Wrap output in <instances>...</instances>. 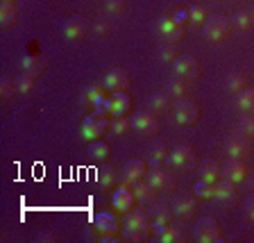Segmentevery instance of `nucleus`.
I'll return each instance as SVG.
<instances>
[{
  "label": "nucleus",
  "mask_w": 254,
  "mask_h": 243,
  "mask_svg": "<svg viewBox=\"0 0 254 243\" xmlns=\"http://www.w3.org/2000/svg\"><path fill=\"white\" fill-rule=\"evenodd\" d=\"M238 134H243V137L252 139L254 137V114H245L241 121H238Z\"/></svg>",
  "instance_id": "c9c22d12"
},
{
  "label": "nucleus",
  "mask_w": 254,
  "mask_h": 243,
  "mask_svg": "<svg viewBox=\"0 0 254 243\" xmlns=\"http://www.w3.org/2000/svg\"><path fill=\"white\" fill-rule=\"evenodd\" d=\"M177 48L175 46H170V43H166L164 48H161V59H164V62H175V59H177Z\"/></svg>",
  "instance_id": "c03bdc74"
},
{
  "label": "nucleus",
  "mask_w": 254,
  "mask_h": 243,
  "mask_svg": "<svg viewBox=\"0 0 254 243\" xmlns=\"http://www.w3.org/2000/svg\"><path fill=\"white\" fill-rule=\"evenodd\" d=\"M173 116L180 125H195L200 121V107L190 98H180L173 102Z\"/></svg>",
  "instance_id": "0eeeda50"
},
{
  "label": "nucleus",
  "mask_w": 254,
  "mask_h": 243,
  "mask_svg": "<svg viewBox=\"0 0 254 243\" xmlns=\"http://www.w3.org/2000/svg\"><path fill=\"white\" fill-rule=\"evenodd\" d=\"M14 86H16V93H30L32 86H34V78H30L27 73H18L14 78Z\"/></svg>",
  "instance_id": "72a5a7b5"
},
{
  "label": "nucleus",
  "mask_w": 254,
  "mask_h": 243,
  "mask_svg": "<svg viewBox=\"0 0 254 243\" xmlns=\"http://www.w3.org/2000/svg\"><path fill=\"white\" fill-rule=\"evenodd\" d=\"M168 164L177 170L190 173V170H195L200 166V162H197V155L193 148H189V146H175L168 155Z\"/></svg>",
  "instance_id": "20e7f679"
},
{
  "label": "nucleus",
  "mask_w": 254,
  "mask_h": 243,
  "mask_svg": "<svg viewBox=\"0 0 254 243\" xmlns=\"http://www.w3.org/2000/svg\"><path fill=\"white\" fill-rule=\"evenodd\" d=\"M95 182H98V189L100 191H111L116 189V170L111 168V166H102V168H98V173H95Z\"/></svg>",
  "instance_id": "b1692460"
},
{
  "label": "nucleus",
  "mask_w": 254,
  "mask_h": 243,
  "mask_svg": "<svg viewBox=\"0 0 254 243\" xmlns=\"http://www.w3.org/2000/svg\"><path fill=\"white\" fill-rule=\"evenodd\" d=\"M93 230L100 234L102 241H109V239H116L118 234V218L109 212H100L95 214L93 218Z\"/></svg>",
  "instance_id": "ddd939ff"
},
{
  "label": "nucleus",
  "mask_w": 254,
  "mask_h": 243,
  "mask_svg": "<svg viewBox=\"0 0 254 243\" xmlns=\"http://www.w3.org/2000/svg\"><path fill=\"white\" fill-rule=\"evenodd\" d=\"M111 130V118L107 114H100V111H95L82 123V137L86 141H95V139L105 137L107 132Z\"/></svg>",
  "instance_id": "423d86ee"
},
{
  "label": "nucleus",
  "mask_w": 254,
  "mask_h": 243,
  "mask_svg": "<svg viewBox=\"0 0 254 243\" xmlns=\"http://www.w3.org/2000/svg\"><path fill=\"white\" fill-rule=\"evenodd\" d=\"M132 130L136 134H141V137H157L159 130H161V125H159V116L157 114H152V111H136L132 116Z\"/></svg>",
  "instance_id": "6e6552de"
},
{
  "label": "nucleus",
  "mask_w": 254,
  "mask_h": 243,
  "mask_svg": "<svg viewBox=\"0 0 254 243\" xmlns=\"http://www.w3.org/2000/svg\"><path fill=\"white\" fill-rule=\"evenodd\" d=\"M14 93H16L14 80H9V78H2V80H0V98H2V100H9Z\"/></svg>",
  "instance_id": "58836bf2"
},
{
  "label": "nucleus",
  "mask_w": 254,
  "mask_h": 243,
  "mask_svg": "<svg viewBox=\"0 0 254 243\" xmlns=\"http://www.w3.org/2000/svg\"><path fill=\"white\" fill-rule=\"evenodd\" d=\"M157 32H159V37H161V41H164V43L177 46V43L184 39L186 27L173 23V21H170V16H161V18L157 21Z\"/></svg>",
  "instance_id": "9b49d317"
},
{
  "label": "nucleus",
  "mask_w": 254,
  "mask_h": 243,
  "mask_svg": "<svg viewBox=\"0 0 254 243\" xmlns=\"http://www.w3.org/2000/svg\"><path fill=\"white\" fill-rule=\"evenodd\" d=\"M152 218H148V212L143 209H132L129 214H125V239L127 241H143L152 230Z\"/></svg>",
  "instance_id": "f257e3e1"
},
{
  "label": "nucleus",
  "mask_w": 254,
  "mask_h": 243,
  "mask_svg": "<svg viewBox=\"0 0 254 243\" xmlns=\"http://www.w3.org/2000/svg\"><path fill=\"white\" fill-rule=\"evenodd\" d=\"M91 32H93V37L102 39V37H107V32H109V25H107V21H95L93 25H91Z\"/></svg>",
  "instance_id": "79ce46f5"
},
{
  "label": "nucleus",
  "mask_w": 254,
  "mask_h": 243,
  "mask_svg": "<svg viewBox=\"0 0 254 243\" xmlns=\"http://www.w3.org/2000/svg\"><path fill=\"white\" fill-rule=\"evenodd\" d=\"M129 75L123 69H111L107 71V75L102 78V86H105L109 93H116V91H127L129 89Z\"/></svg>",
  "instance_id": "dca6fc26"
},
{
  "label": "nucleus",
  "mask_w": 254,
  "mask_h": 243,
  "mask_svg": "<svg viewBox=\"0 0 254 243\" xmlns=\"http://www.w3.org/2000/svg\"><path fill=\"white\" fill-rule=\"evenodd\" d=\"M193 237H195L197 243H218V241H222L220 223H218L213 216H202L200 221L195 223V228H193Z\"/></svg>",
  "instance_id": "39448f33"
},
{
  "label": "nucleus",
  "mask_w": 254,
  "mask_h": 243,
  "mask_svg": "<svg viewBox=\"0 0 254 243\" xmlns=\"http://www.w3.org/2000/svg\"><path fill=\"white\" fill-rule=\"evenodd\" d=\"M173 214H175V218H180L182 223L190 221V218H195V214H197V202L190 200V198H182V200H177L173 205Z\"/></svg>",
  "instance_id": "412c9836"
},
{
  "label": "nucleus",
  "mask_w": 254,
  "mask_h": 243,
  "mask_svg": "<svg viewBox=\"0 0 254 243\" xmlns=\"http://www.w3.org/2000/svg\"><path fill=\"white\" fill-rule=\"evenodd\" d=\"M148 109L152 111V114H157V116H164V114L173 111V98H170L168 93H154V95H150Z\"/></svg>",
  "instance_id": "4be33fe9"
},
{
  "label": "nucleus",
  "mask_w": 254,
  "mask_h": 243,
  "mask_svg": "<svg viewBox=\"0 0 254 243\" xmlns=\"http://www.w3.org/2000/svg\"><path fill=\"white\" fill-rule=\"evenodd\" d=\"M132 191H134V196H136V202H141V205L154 202V200H157V193H159V191L154 189L148 180H145V182L138 180L136 184H132Z\"/></svg>",
  "instance_id": "5701e85b"
},
{
  "label": "nucleus",
  "mask_w": 254,
  "mask_h": 243,
  "mask_svg": "<svg viewBox=\"0 0 254 243\" xmlns=\"http://www.w3.org/2000/svg\"><path fill=\"white\" fill-rule=\"evenodd\" d=\"M166 93L173 98V100H180V98H186V80L177 78L175 75L173 80L166 82Z\"/></svg>",
  "instance_id": "c85d7f7f"
},
{
  "label": "nucleus",
  "mask_w": 254,
  "mask_h": 243,
  "mask_svg": "<svg viewBox=\"0 0 254 243\" xmlns=\"http://www.w3.org/2000/svg\"><path fill=\"white\" fill-rule=\"evenodd\" d=\"M213 202L222 209H232V207L238 205V191L236 184L229 180H218L216 182V191H213Z\"/></svg>",
  "instance_id": "1a4fd4ad"
},
{
  "label": "nucleus",
  "mask_w": 254,
  "mask_h": 243,
  "mask_svg": "<svg viewBox=\"0 0 254 243\" xmlns=\"http://www.w3.org/2000/svg\"><path fill=\"white\" fill-rule=\"evenodd\" d=\"M206 21V11L197 5H190L189 7V23L190 25H202Z\"/></svg>",
  "instance_id": "4c0bfd02"
},
{
  "label": "nucleus",
  "mask_w": 254,
  "mask_h": 243,
  "mask_svg": "<svg viewBox=\"0 0 254 243\" xmlns=\"http://www.w3.org/2000/svg\"><path fill=\"white\" fill-rule=\"evenodd\" d=\"M236 105L243 114H254V89L245 86V89L236 95Z\"/></svg>",
  "instance_id": "c756f323"
},
{
  "label": "nucleus",
  "mask_w": 254,
  "mask_h": 243,
  "mask_svg": "<svg viewBox=\"0 0 254 243\" xmlns=\"http://www.w3.org/2000/svg\"><path fill=\"white\" fill-rule=\"evenodd\" d=\"M62 32H64V37L70 39V41H79V39H84L91 32V23L82 14H73L64 21Z\"/></svg>",
  "instance_id": "9d476101"
},
{
  "label": "nucleus",
  "mask_w": 254,
  "mask_h": 243,
  "mask_svg": "<svg viewBox=\"0 0 254 243\" xmlns=\"http://www.w3.org/2000/svg\"><path fill=\"white\" fill-rule=\"evenodd\" d=\"M86 155H89L93 162H107V157L111 155V148H109V143L100 141V139H95V141H91Z\"/></svg>",
  "instance_id": "bb28decb"
},
{
  "label": "nucleus",
  "mask_w": 254,
  "mask_h": 243,
  "mask_svg": "<svg viewBox=\"0 0 254 243\" xmlns=\"http://www.w3.org/2000/svg\"><path fill=\"white\" fill-rule=\"evenodd\" d=\"M168 16H170V21L177 23V25H186L189 23V9H184V7H175Z\"/></svg>",
  "instance_id": "ea45409f"
},
{
  "label": "nucleus",
  "mask_w": 254,
  "mask_h": 243,
  "mask_svg": "<svg viewBox=\"0 0 254 243\" xmlns=\"http://www.w3.org/2000/svg\"><path fill=\"white\" fill-rule=\"evenodd\" d=\"M197 168H200V180H206V182H211V184H216L222 175V168L216 159H206V162H202V166H197Z\"/></svg>",
  "instance_id": "393cba45"
},
{
  "label": "nucleus",
  "mask_w": 254,
  "mask_h": 243,
  "mask_svg": "<svg viewBox=\"0 0 254 243\" xmlns=\"http://www.w3.org/2000/svg\"><path fill=\"white\" fill-rule=\"evenodd\" d=\"M105 11L111 16H118L125 11V0H105Z\"/></svg>",
  "instance_id": "a19ab883"
},
{
  "label": "nucleus",
  "mask_w": 254,
  "mask_h": 243,
  "mask_svg": "<svg viewBox=\"0 0 254 243\" xmlns=\"http://www.w3.org/2000/svg\"><path fill=\"white\" fill-rule=\"evenodd\" d=\"M16 16H18V9H16V0H2V2H0V27L5 30V27L14 25Z\"/></svg>",
  "instance_id": "a878e982"
},
{
  "label": "nucleus",
  "mask_w": 254,
  "mask_h": 243,
  "mask_svg": "<svg viewBox=\"0 0 254 243\" xmlns=\"http://www.w3.org/2000/svg\"><path fill=\"white\" fill-rule=\"evenodd\" d=\"M225 153H227L229 159H245L252 153V146H250L248 137L236 134V137H229L227 141H225Z\"/></svg>",
  "instance_id": "a211bd4d"
},
{
  "label": "nucleus",
  "mask_w": 254,
  "mask_h": 243,
  "mask_svg": "<svg viewBox=\"0 0 254 243\" xmlns=\"http://www.w3.org/2000/svg\"><path fill=\"white\" fill-rule=\"evenodd\" d=\"M107 93L109 91L105 89V86H91L89 89V93H86V100L91 102V105L98 109V107H102L105 105V100H107Z\"/></svg>",
  "instance_id": "2f4dec72"
},
{
  "label": "nucleus",
  "mask_w": 254,
  "mask_h": 243,
  "mask_svg": "<svg viewBox=\"0 0 254 243\" xmlns=\"http://www.w3.org/2000/svg\"><path fill=\"white\" fill-rule=\"evenodd\" d=\"M148 175V164L143 159H127L125 166H123V177H121V184L132 186L136 184L138 180H143Z\"/></svg>",
  "instance_id": "4468645a"
},
{
  "label": "nucleus",
  "mask_w": 254,
  "mask_h": 243,
  "mask_svg": "<svg viewBox=\"0 0 254 243\" xmlns=\"http://www.w3.org/2000/svg\"><path fill=\"white\" fill-rule=\"evenodd\" d=\"M37 241L39 243H55L57 237H55L53 232H41V234H37Z\"/></svg>",
  "instance_id": "49530a36"
},
{
  "label": "nucleus",
  "mask_w": 254,
  "mask_h": 243,
  "mask_svg": "<svg viewBox=\"0 0 254 243\" xmlns=\"http://www.w3.org/2000/svg\"><path fill=\"white\" fill-rule=\"evenodd\" d=\"M157 239L161 243H182V241H184V234H182L180 228H170V225H168V228H166V232L159 234Z\"/></svg>",
  "instance_id": "e433bc0d"
},
{
  "label": "nucleus",
  "mask_w": 254,
  "mask_h": 243,
  "mask_svg": "<svg viewBox=\"0 0 254 243\" xmlns=\"http://www.w3.org/2000/svg\"><path fill=\"white\" fill-rule=\"evenodd\" d=\"M232 32V21L222 14L206 16L204 21V39L209 43H222Z\"/></svg>",
  "instance_id": "f03ea898"
},
{
  "label": "nucleus",
  "mask_w": 254,
  "mask_h": 243,
  "mask_svg": "<svg viewBox=\"0 0 254 243\" xmlns=\"http://www.w3.org/2000/svg\"><path fill=\"white\" fill-rule=\"evenodd\" d=\"M173 71L177 78L186 80V82H190V80H195L197 75H200V64H197L195 57H189V55H180V57L173 62Z\"/></svg>",
  "instance_id": "2eb2a0df"
},
{
  "label": "nucleus",
  "mask_w": 254,
  "mask_h": 243,
  "mask_svg": "<svg viewBox=\"0 0 254 243\" xmlns=\"http://www.w3.org/2000/svg\"><path fill=\"white\" fill-rule=\"evenodd\" d=\"M225 84H227V91H232V93L238 95L241 91L245 89V86H248V82H245V75L243 73H229Z\"/></svg>",
  "instance_id": "473e14b6"
},
{
  "label": "nucleus",
  "mask_w": 254,
  "mask_h": 243,
  "mask_svg": "<svg viewBox=\"0 0 254 243\" xmlns=\"http://www.w3.org/2000/svg\"><path fill=\"white\" fill-rule=\"evenodd\" d=\"M243 209H245V216H248L250 221H254V193H250V198L245 200Z\"/></svg>",
  "instance_id": "a18cd8bd"
},
{
  "label": "nucleus",
  "mask_w": 254,
  "mask_h": 243,
  "mask_svg": "<svg viewBox=\"0 0 254 243\" xmlns=\"http://www.w3.org/2000/svg\"><path fill=\"white\" fill-rule=\"evenodd\" d=\"M232 27H236V30H241V32L252 30V27H254V16H252V11H248V9L236 11V14L232 16Z\"/></svg>",
  "instance_id": "cd10ccee"
},
{
  "label": "nucleus",
  "mask_w": 254,
  "mask_h": 243,
  "mask_svg": "<svg viewBox=\"0 0 254 243\" xmlns=\"http://www.w3.org/2000/svg\"><path fill=\"white\" fill-rule=\"evenodd\" d=\"M250 191L254 193V177H252V182H250Z\"/></svg>",
  "instance_id": "de8ad7c7"
},
{
  "label": "nucleus",
  "mask_w": 254,
  "mask_h": 243,
  "mask_svg": "<svg viewBox=\"0 0 254 243\" xmlns=\"http://www.w3.org/2000/svg\"><path fill=\"white\" fill-rule=\"evenodd\" d=\"M129 130H132V121H129V118H125V116H121V118H114V121H111V130H109V132L116 134V137H123V134H127Z\"/></svg>",
  "instance_id": "f704fd0d"
},
{
  "label": "nucleus",
  "mask_w": 254,
  "mask_h": 243,
  "mask_svg": "<svg viewBox=\"0 0 254 243\" xmlns=\"http://www.w3.org/2000/svg\"><path fill=\"white\" fill-rule=\"evenodd\" d=\"M213 191H216V184H211L206 180H197L195 186H193V193L200 200H213Z\"/></svg>",
  "instance_id": "7c9ffc66"
},
{
  "label": "nucleus",
  "mask_w": 254,
  "mask_h": 243,
  "mask_svg": "<svg viewBox=\"0 0 254 243\" xmlns=\"http://www.w3.org/2000/svg\"><path fill=\"white\" fill-rule=\"evenodd\" d=\"M248 177V166L243 164V159H229L222 164V180H229L234 184L243 182Z\"/></svg>",
  "instance_id": "6ab92c4d"
},
{
  "label": "nucleus",
  "mask_w": 254,
  "mask_h": 243,
  "mask_svg": "<svg viewBox=\"0 0 254 243\" xmlns=\"http://www.w3.org/2000/svg\"><path fill=\"white\" fill-rule=\"evenodd\" d=\"M46 59L41 57V55H25L23 57V62H21V69H23V73H27L30 78H41L43 75V71H46Z\"/></svg>",
  "instance_id": "aec40b11"
},
{
  "label": "nucleus",
  "mask_w": 254,
  "mask_h": 243,
  "mask_svg": "<svg viewBox=\"0 0 254 243\" xmlns=\"http://www.w3.org/2000/svg\"><path fill=\"white\" fill-rule=\"evenodd\" d=\"M148 182L157 191H175V186H177V177H175L170 170L161 168V166H157V168H150Z\"/></svg>",
  "instance_id": "f3484780"
},
{
  "label": "nucleus",
  "mask_w": 254,
  "mask_h": 243,
  "mask_svg": "<svg viewBox=\"0 0 254 243\" xmlns=\"http://www.w3.org/2000/svg\"><path fill=\"white\" fill-rule=\"evenodd\" d=\"M250 11H252V16H254V7H252V9H250Z\"/></svg>",
  "instance_id": "09e8293b"
},
{
  "label": "nucleus",
  "mask_w": 254,
  "mask_h": 243,
  "mask_svg": "<svg viewBox=\"0 0 254 243\" xmlns=\"http://www.w3.org/2000/svg\"><path fill=\"white\" fill-rule=\"evenodd\" d=\"M132 109V98L125 93V91H116V93H109L102 107H98L100 114H107L109 118H121L127 116V111Z\"/></svg>",
  "instance_id": "7ed1b4c3"
},
{
  "label": "nucleus",
  "mask_w": 254,
  "mask_h": 243,
  "mask_svg": "<svg viewBox=\"0 0 254 243\" xmlns=\"http://www.w3.org/2000/svg\"><path fill=\"white\" fill-rule=\"evenodd\" d=\"M168 148H166V143H159V146H154V150H152V159L154 162H166L168 159Z\"/></svg>",
  "instance_id": "37998d69"
},
{
  "label": "nucleus",
  "mask_w": 254,
  "mask_h": 243,
  "mask_svg": "<svg viewBox=\"0 0 254 243\" xmlns=\"http://www.w3.org/2000/svg\"><path fill=\"white\" fill-rule=\"evenodd\" d=\"M134 205H136V196H134V191L127 184H121L114 189V193H111V207L118 214H129L134 209Z\"/></svg>",
  "instance_id": "f8f14e48"
}]
</instances>
